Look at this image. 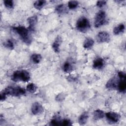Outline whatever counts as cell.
I'll return each instance as SVG.
<instances>
[{
    "instance_id": "277c9868",
    "label": "cell",
    "mask_w": 126,
    "mask_h": 126,
    "mask_svg": "<svg viewBox=\"0 0 126 126\" xmlns=\"http://www.w3.org/2000/svg\"><path fill=\"white\" fill-rule=\"evenodd\" d=\"M76 27L77 30L81 32H86L91 28L89 20L85 17H81L77 21Z\"/></svg>"
},
{
    "instance_id": "5b68a950",
    "label": "cell",
    "mask_w": 126,
    "mask_h": 126,
    "mask_svg": "<svg viewBox=\"0 0 126 126\" xmlns=\"http://www.w3.org/2000/svg\"><path fill=\"white\" fill-rule=\"evenodd\" d=\"M106 13L103 10L99 11L95 15L94 21V25L95 28H99L106 22Z\"/></svg>"
},
{
    "instance_id": "3957f363",
    "label": "cell",
    "mask_w": 126,
    "mask_h": 126,
    "mask_svg": "<svg viewBox=\"0 0 126 126\" xmlns=\"http://www.w3.org/2000/svg\"><path fill=\"white\" fill-rule=\"evenodd\" d=\"M5 94L14 96H19L26 94L25 89L19 86H8L2 92Z\"/></svg>"
},
{
    "instance_id": "5bb4252c",
    "label": "cell",
    "mask_w": 126,
    "mask_h": 126,
    "mask_svg": "<svg viewBox=\"0 0 126 126\" xmlns=\"http://www.w3.org/2000/svg\"><path fill=\"white\" fill-rule=\"evenodd\" d=\"M104 116V112L100 109H97L93 112V118L94 120H98L102 119Z\"/></svg>"
},
{
    "instance_id": "83f0119b",
    "label": "cell",
    "mask_w": 126,
    "mask_h": 126,
    "mask_svg": "<svg viewBox=\"0 0 126 126\" xmlns=\"http://www.w3.org/2000/svg\"><path fill=\"white\" fill-rule=\"evenodd\" d=\"M65 98V96L64 95V94L63 93H62V94H58V95L57 96L56 99L57 101H62L63 100V99H64Z\"/></svg>"
},
{
    "instance_id": "d4e9b609",
    "label": "cell",
    "mask_w": 126,
    "mask_h": 126,
    "mask_svg": "<svg viewBox=\"0 0 126 126\" xmlns=\"http://www.w3.org/2000/svg\"><path fill=\"white\" fill-rule=\"evenodd\" d=\"M3 3L6 7L9 9L13 8V1L11 0H5L3 1Z\"/></svg>"
},
{
    "instance_id": "4fadbf2b",
    "label": "cell",
    "mask_w": 126,
    "mask_h": 126,
    "mask_svg": "<svg viewBox=\"0 0 126 126\" xmlns=\"http://www.w3.org/2000/svg\"><path fill=\"white\" fill-rule=\"evenodd\" d=\"M62 42V37L60 35H58L52 44V48L55 52L59 53L60 52V46Z\"/></svg>"
},
{
    "instance_id": "ac0fdd59",
    "label": "cell",
    "mask_w": 126,
    "mask_h": 126,
    "mask_svg": "<svg viewBox=\"0 0 126 126\" xmlns=\"http://www.w3.org/2000/svg\"><path fill=\"white\" fill-rule=\"evenodd\" d=\"M125 25L123 24H121L115 27L113 29V33L115 35H118L122 32H123L125 31Z\"/></svg>"
},
{
    "instance_id": "9a60e30c",
    "label": "cell",
    "mask_w": 126,
    "mask_h": 126,
    "mask_svg": "<svg viewBox=\"0 0 126 126\" xmlns=\"http://www.w3.org/2000/svg\"><path fill=\"white\" fill-rule=\"evenodd\" d=\"M94 44V40L92 38L87 37L86 38L85 40L83 43V47L85 49H91Z\"/></svg>"
},
{
    "instance_id": "7a4b0ae2",
    "label": "cell",
    "mask_w": 126,
    "mask_h": 126,
    "mask_svg": "<svg viewBox=\"0 0 126 126\" xmlns=\"http://www.w3.org/2000/svg\"><path fill=\"white\" fill-rule=\"evenodd\" d=\"M30 73L26 70H18L12 74L11 79L14 82H28L30 79Z\"/></svg>"
},
{
    "instance_id": "6da1fadb",
    "label": "cell",
    "mask_w": 126,
    "mask_h": 126,
    "mask_svg": "<svg viewBox=\"0 0 126 126\" xmlns=\"http://www.w3.org/2000/svg\"><path fill=\"white\" fill-rule=\"evenodd\" d=\"M13 30L21 37L24 42L27 44H30L32 42V37L28 29L23 26L12 27Z\"/></svg>"
},
{
    "instance_id": "2e32d148",
    "label": "cell",
    "mask_w": 126,
    "mask_h": 126,
    "mask_svg": "<svg viewBox=\"0 0 126 126\" xmlns=\"http://www.w3.org/2000/svg\"><path fill=\"white\" fill-rule=\"evenodd\" d=\"M89 117L88 113L87 112H83L78 118V123L81 125H85L88 120Z\"/></svg>"
},
{
    "instance_id": "7402d4cb",
    "label": "cell",
    "mask_w": 126,
    "mask_h": 126,
    "mask_svg": "<svg viewBox=\"0 0 126 126\" xmlns=\"http://www.w3.org/2000/svg\"><path fill=\"white\" fill-rule=\"evenodd\" d=\"M37 86L33 83H30L27 86V91L31 93H34L37 90Z\"/></svg>"
},
{
    "instance_id": "8fae6325",
    "label": "cell",
    "mask_w": 126,
    "mask_h": 126,
    "mask_svg": "<svg viewBox=\"0 0 126 126\" xmlns=\"http://www.w3.org/2000/svg\"><path fill=\"white\" fill-rule=\"evenodd\" d=\"M31 111L33 115H38L42 113L43 108L40 103L38 102H35L32 106Z\"/></svg>"
},
{
    "instance_id": "f1b7e54d",
    "label": "cell",
    "mask_w": 126,
    "mask_h": 126,
    "mask_svg": "<svg viewBox=\"0 0 126 126\" xmlns=\"http://www.w3.org/2000/svg\"><path fill=\"white\" fill-rule=\"evenodd\" d=\"M71 123L70 121L67 119H64L62 120V126H70Z\"/></svg>"
},
{
    "instance_id": "7c38bea8",
    "label": "cell",
    "mask_w": 126,
    "mask_h": 126,
    "mask_svg": "<svg viewBox=\"0 0 126 126\" xmlns=\"http://www.w3.org/2000/svg\"><path fill=\"white\" fill-rule=\"evenodd\" d=\"M105 64L104 60L101 58H97L94 59L93 62V66L96 69H101L103 68Z\"/></svg>"
},
{
    "instance_id": "484cf974",
    "label": "cell",
    "mask_w": 126,
    "mask_h": 126,
    "mask_svg": "<svg viewBox=\"0 0 126 126\" xmlns=\"http://www.w3.org/2000/svg\"><path fill=\"white\" fill-rule=\"evenodd\" d=\"M50 125L52 126H62V120L54 119L50 122Z\"/></svg>"
},
{
    "instance_id": "cb8c5ba5",
    "label": "cell",
    "mask_w": 126,
    "mask_h": 126,
    "mask_svg": "<svg viewBox=\"0 0 126 126\" xmlns=\"http://www.w3.org/2000/svg\"><path fill=\"white\" fill-rule=\"evenodd\" d=\"M3 45L6 48L10 50H12L14 48V44L10 40H8L5 42L3 43Z\"/></svg>"
},
{
    "instance_id": "603a6c76",
    "label": "cell",
    "mask_w": 126,
    "mask_h": 126,
    "mask_svg": "<svg viewBox=\"0 0 126 126\" xmlns=\"http://www.w3.org/2000/svg\"><path fill=\"white\" fill-rule=\"evenodd\" d=\"M78 4L79 3L77 1L71 0L68 2V7L70 9H73L78 6Z\"/></svg>"
},
{
    "instance_id": "d6986e66",
    "label": "cell",
    "mask_w": 126,
    "mask_h": 126,
    "mask_svg": "<svg viewBox=\"0 0 126 126\" xmlns=\"http://www.w3.org/2000/svg\"><path fill=\"white\" fill-rule=\"evenodd\" d=\"M31 60L34 63L37 64L41 62L42 60V56L39 54H33L31 56Z\"/></svg>"
},
{
    "instance_id": "44dd1931",
    "label": "cell",
    "mask_w": 126,
    "mask_h": 126,
    "mask_svg": "<svg viewBox=\"0 0 126 126\" xmlns=\"http://www.w3.org/2000/svg\"><path fill=\"white\" fill-rule=\"evenodd\" d=\"M46 3V1L45 0H39L35 1L33 3V5L36 9L38 10H40L41 8H42V7L45 5Z\"/></svg>"
},
{
    "instance_id": "30bf717a",
    "label": "cell",
    "mask_w": 126,
    "mask_h": 126,
    "mask_svg": "<svg viewBox=\"0 0 126 126\" xmlns=\"http://www.w3.org/2000/svg\"><path fill=\"white\" fill-rule=\"evenodd\" d=\"M27 21L29 24L28 29L30 32H33L35 30V26L37 22V17L36 15H34L28 18Z\"/></svg>"
},
{
    "instance_id": "4316f807",
    "label": "cell",
    "mask_w": 126,
    "mask_h": 126,
    "mask_svg": "<svg viewBox=\"0 0 126 126\" xmlns=\"http://www.w3.org/2000/svg\"><path fill=\"white\" fill-rule=\"evenodd\" d=\"M106 3V0H99L97 1L96 2V6L98 7H103Z\"/></svg>"
},
{
    "instance_id": "e0dca14e",
    "label": "cell",
    "mask_w": 126,
    "mask_h": 126,
    "mask_svg": "<svg viewBox=\"0 0 126 126\" xmlns=\"http://www.w3.org/2000/svg\"><path fill=\"white\" fill-rule=\"evenodd\" d=\"M55 10L59 14H64L67 12L68 9L65 5L62 4L58 5L56 7Z\"/></svg>"
},
{
    "instance_id": "52a82bcc",
    "label": "cell",
    "mask_w": 126,
    "mask_h": 126,
    "mask_svg": "<svg viewBox=\"0 0 126 126\" xmlns=\"http://www.w3.org/2000/svg\"><path fill=\"white\" fill-rule=\"evenodd\" d=\"M106 118L109 123H116L118 122L120 119L121 116L119 114L113 112H109L105 114Z\"/></svg>"
},
{
    "instance_id": "8992f818",
    "label": "cell",
    "mask_w": 126,
    "mask_h": 126,
    "mask_svg": "<svg viewBox=\"0 0 126 126\" xmlns=\"http://www.w3.org/2000/svg\"><path fill=\"white\" fill-rule=\"evenodd\" d=\"M118 76L119 78V82L117 89L121 93H125L126 90V74L122 71H119Z\"/></svg>"
},
{
    "instance_id": "ffe728a7",
    "label": "cell",
    "mask_w": 126,
    "mask_h": 126,
    "mask_svg": "<svg viewBox=\"0 0 126 126\" xmlns=\"http://www.w3.org/2000/svg\"><path fill=\"white\" fill-rule=\"evenodd\" d=\"M73 68L72 65L70 63L68 62H65L63 64V70L65 72H66V73L70 72L73 70Z\"/></svg>"
},
{
    "instance_id": "ba28073f",
    "label": "cell",
    "mask_w": 126,
    "mask_h": 126,
    "mask_svg": "<svg viewBox=\"0 0 126 126\" xmlns=\"http://www.w3.org/2000/svg\"><path fill=\"white\" fill-rule=\"evenodd\" d=\"M96 41L98 43L108 42L110 41V35L106 32H100L97 33L96 37Z\"/></svg>"
},
{
    "instance_id": "9c48e42d",
    "label": "cell",
    "mask_w": 126,
    "mask_h": 126,
    "mask_svg": "<svg viewBox=\"0 0 126 126\" xmlns=\"http://www.w3.org/2000/svg\"><path fill=\"white\" fill-rule=\"evenodd\" d=\"M119 82V77L114 76L111 78L106 83V88L108 89H116L118 88V84Z\"/></svg>"
}]
</instances>
